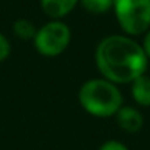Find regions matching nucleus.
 Wrapping results in <instances>:
<instances>
[{"label": "nucleus", "instance_id": "nucleus-6", "mask_svg": "<svg viewBox=\"0 0 150 150\" xmlns=\"http://www.w3.org/2000/svg\"><path fill=\"white\" fill-rule=\"evenodd\" d=\"M80 0H40L43 12L52 18V21H60V18L71 13Z\"/></svg>", "mask_w": 150, "mask_h": 150}, {"label": "nucleus", "instance_id": "nucleus-1", "mask_svg": "<svg viewBox=\"0 0 150 150\" xmlns=\"http://www.w3.org/2000/svg\"><path fill=\"white\" fill-rule=\"evenodd\" d=\"M96 65L102 77L113 84H131L146 74L149 59L135 40L128 35H108L96 47Z\"/></svg>", "mask_w": 150, "mask_h": 150}, {"label": "nucleus", "instance_id": "nucleus-10", "mask_svg": "<svg viewBox=\"0 0 150 150\" xmlns=\"http://www.w3.org/2000/svg\"><path fill=\"white\" fill-rule=\"evenodd\" d=\"M11 50H12V47H11L9 38L5 34L0 33V62H3V60H6L9 57Z\"/></svg>", "mask_w": 150, "mask_h": 150}, {"label": "nucleus", "instance_id": "nucleus-9", "mask_svg": "<svg viewBox=\"0 0 150 150\" xmlns=\"http://www.w3.org/2000/svg\"><path fill=\"white\" fill-rule=\"evenodd\" d=\"M83 8L90 13H106L113 8V0H80Z\"/></svg>", "mask_w": 150, "mask_h": 150}, {"label": "nucleus", "instance_id": "nucleus-4", "mask_svg": "<svg viewBox=\"0 0 150 150\" xmlns=\"http://www.w3.org/2000/svg\"><path fill=\"white\" fill-rule=\"evenodd\" d=\"M71 28L62 21H50L40 27L34 37L35 50L46 57L62 54L71 43Z\"/></svg>", "mask_w": 150, "mask_h": 150}, {"label": "nucleus", "instance_id": "nucleus-3", "mask_svg": "<svg viewBox=\"0 0 150 150\" xmlns=\"http://www.w3.org/2000/svg\"><path fill=\"white\" fill-rule=\"evenodd\" d=\"M112 9L128 37L141 35L150 30V0H113Z\"/></svg>", "mask_w": 150, "mask_h": 150}, {"label": "nucleus", "instance_id": "nucleus-7", "mask_svg": "<svg viewBox=\"0 0 150 150\" xmlns=\"http://www.w3.org/2000/svg\"><path fill=\"white\" fill-rule=\"evenodd\" d=\"M131 96L141 108H150V77L141 75L131 83Z\"/></svg>", "mask_w": 150, "mask_h": 150}, {"label": "nucleus", "instance_id": "nucleus-8", "mask_svg": "<svg viewBox=\"0 0 150 150\" xmlns=\"http://www.w3.org/2000/svg\"><path fill=\"white\" fill-rule=\"evenodd\" d=\"M12 31L13 34L19 38V40H34L35 37V33H37V28L34 27V24L30 21V19H25V18H19L13 22L12 25Z\"/></svg>", "mask_w": 150, "mask_h": 150}, {"label": "nucleus", "instance_id": "nucleus-11", "mask_svg": "<svg viewBox=\"0 0 150 150\" xmlns=\"http://www.w3.org/2000/svg\"><path fill=\"white\" fill-rule=\"evenodd\" d=\"M99 150H129V149L118 140H108L99 147Z\"/></svg>", "mask_w": 150, "mask_h": 150}, {"label": "nucleus", "instance_id": "nucleus-5", "mask_svg": "<svg viewBox=\"0 0 150 150\" xmlns=\"http://www.w3.org/2000/svg\"><path fill=\"white\" fill-rule=\"evenodd\" d=\"M115 118L121 129L129 134L138 132L144 125V118L141 112L132 106H122L115 115Z\"/></svg>", "mask_w": 150, "mask_h": 150}, {"label": "nucleus", "instance_id": "nucleus-2", "mask_svg": "<svg viewBox=\"0 0 150 150\" xmlns=\"http://www.w3.org/2000/svg\"><path fill=\"white\" fill-rule=\"evenodd\" d=\"M81 108L97 118H110L124 106V97L116 84L105 78L87 80L78 91Z\"/></svg>", "mask_w": 150, "mask_h": 150}, {"label": "nucleus", "instance_id": "nucleus-12", "mask_svg": "<svg viewBox=\"0 0 150 150\" xmlns=\"http://www.w3.org/2000/svg\"><path fill=\"white\" fill-rule=\"evenodd\" d=\"M141 47H143V50H144L147 59L150 60V30L144 34V38H143V44H141Z\"/></svg>", "mask_w": 150, "mask_h": 150}]
</instances>
